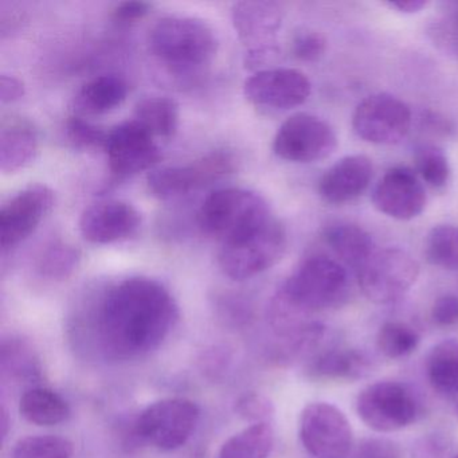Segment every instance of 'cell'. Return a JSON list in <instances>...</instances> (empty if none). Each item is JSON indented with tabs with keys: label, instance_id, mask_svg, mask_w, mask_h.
Returning a JSON list of instances; mask_svg holds the SVG:
<instances>
[{
	"label": "cell",
	"instance_id": "obj_1",
	"mask_svg": "<svg viewBox=\"0 0 458 458\" xmlns=\"http://www.w3.org/2000/svg\"><path fill=\"white\" fill-rule=\"evenodd\" d=\"M178 318L170 291L147 277L125 278L109 286L88 312L96 345L109 360H131L157 350Z\"/></svg>",
	"mask_w": 458,
	"mask_h": 458
},
{
	"label": "cell",
	"instance_id": "obj_2",
	"mask_svg": "<svg viewBox=\"0 0 458 458\" xmlns=\"http://www.w3.org/2000/svg\"><path fill=\"white\" fill-rule=\"evenodd\" d=\"M350 291L347 270L326 256L305 259L285 281L270 310L272 326L286 339L307 327L310 313L339 307Z\"/></svg>",
	"mask_w": 458,
	"mask_h": 458
},
{
	"label": "cell",
	"instance_id": "obj_3",
	"mask_svg": "<svg viewBox=\"0 0 458 458\" xmlns=\"http://www.w3.org/2000/svg\"><path fill=\"white\" fill-rule=\"evenodd\" d=\"M151 52L175 71L208 65L218 49V39L205 21L171 15L155 23L149 31Z\"/></svg>",
	"mask_w": 458,
	"mask_h": 458
},
{
	"label": "cell",
	"instance_id": "obj_4",
	"mask_svg": "<svg viewBox=\"0 0 458 458\" xmlns=\"http://www.w3.org/2000/svg\"><path fill=\"white\" fill-rule=\"evenodd\" d=\"M267 199L241 187L216 190L198 211V224L205 234L226 243L257 229L273 218Z\"/></svg>",
	"mask_w": 458,
	"mask_h": 458
},
{
	"label": "cell",
	"instance_id": "obj_5",
	"mask_svg": "<svg viewBox=\"0 0 458 458\" xmlns=\"http://www.w3.org/2000/svg\"><path fill=\"white\" fill-rule=\"evenodd\" d=\"M285 249V227L273 216L257 229L222 243L218 254L219 267L232 280H249L275 267Z\"/></svg>",
	"mask_w": 458,
	"mask_h": 458
},
{
	"label": "cell",
	"instance_id": "obj_6",
	"mask_svg": "<svg viewBox=\"0 0 458 458\" xmlns=\"http://www.w3.org/2000/svg\"><path fill=\"white\" fill-rule=\"evenodd\" d=\"M199 418V407L190 399H160L139 414L133 430L146 444L162 452H173L191 438Z\"/></svg>",
	"mask_w": 458,
	"mask_h": 458
},
{
	"label": "cell",
	"instance_id": "obj_7",
	"mask_svg": "<svg viewBox=\"0 0 458 458\" xmlns=\"http://www.w3.org/2000/svg\"><path fill=\"white\" fill-rule=\"evenodd\" d=\"M420 277V265L407 251L387 248L375 251L358 269L361 292L375 304L398 301Z\"/></svg>",
	"mask_w": 458,
	"mask_h": 458
},
{
	"label": "cell",
	"instance_id": "obj_8",
	"mask_svg": "<svg viewBox=\"0 0 458 458\" xmlns=\"http://www.w3.org/2000/svg\"><path fill=\"white\" fill-rule=\"evenodd\" d=\"M356 412L364 425L377 433H394L412 425L420 417L417 396L398 382L372 383L356 399Z\"/></svg>",
	"mask_w": 458,
	"mask_h": 458
},
{
	"label": "cell",
	"instance_id": "obj_9",
	"mask_svg": "<svg viewBox=\"0 0 458 458\" xmlns=\"http://www.w3.org/2000/svg\"><path fill=\"white\" fill-rule=\"evenodd\" d=\"M299 434L302 446L313 458H350L355 447L350 420L342 410L327 402L304 407Z\"/></svg>",
	"mask_w": 458,
	"mask_h": 458
},
{
	"label": "cell",
	"instance_id": "obj_10",
	"mask_svg": "<svg viewBox=\"0 0 458 458\" xmlns=\"http://www.w3.org/2000/svg\"><path fill=\"white\" fill-rule=\"evenodd\" d=\"M337 147L334 128L320 117L296 114L281 124L273 140V151L281 159L312 163L326 159Z\"/></svg>",
	"mask_w": 458,
	"mask_h": 458
},
{
	"label": "cell",
	"instance_id": "obj_11",
	"mask_svg": "<svg viewBox=\"0 0 458 458\" xmlns=\"http://www.w3.org/2000/svg\"><path fill=\"white\" fill-rule=\"evenodd\" d=\"M411 122V111L403 101L387 93H377L356 106L352 128L367 143L393 146L406 138Z\"/></svg>",
	"mask_w": 458,
	"mask_h": 458
},
{
	"label": "cell",
	"instance_id": "obj_12",
	"mask_svg": "<svg viewBox=\"0 0 458 458\" xmlns=\"http://www.w3.org/2000/svg\"><path fill=\"white\" fill-rule=\"evenodd\" d=\"M234 168L232 155L224 151L211 152L189 165H168L152 171L147 184L154 197L173 199L225 178Z\"/></svg>",
	"mask_w": 458,
	"mask_h": 458
},
{
	"label": "cell",
	"instance_id": "obj_13",
	"mask_svg": "<svg viewBox=\"0 0 458 458\" xmlns=\"http://www.w3.org/2000/svg\"><path fill=\"white\" fill-rule=\"evenodd\" d=\"M55 203V191L45 184H31L10 198L0 210V245L4 251L30 237Z\"/></svg>",
	"mask_w": 458,
	"mask_h": 458
},
{
	"label": "cell",
	"instance_id": "obj_14",
	"mask_svg": "<svg viewBox=\"0 0 458 458\" xmlns=\"http://www.w3.org/2000/svg\"><path fill=\"white\" fill-rule=\"evenodd\" d=\"M104 151L112 173L122 178L149 170L162 159L154 136L135 120L109 131Z\"/></svg>",
	"mask_w": 458,
	"mask_h": 458
},
{
	"label": "cell",
	"instance_id": "obj_15",
	"mask_svg": "<svg viewBox=\"0 0 458 458\" xmlns=\"http://www.w3.org/2000/svg\"><path fill=\"white\" fill-rule=\"evenodd\" d=\"M246 98L261 108L288 111L310 98L312 85L297 69L275 68L257 72L246 80Z\"/></svg>",
	"mask_w": 458,
	"mask_h": 458
},
{
	"label": "cell",
	"instance_id": "obj_16",
	"mask_svg": "<svg viewBox=\"0 0 458 458\" xmlns=\"http://www.w3.org/2000/svg\"><path fill=\"white\" fill-rule=\"evenodd\" d=\"M426 202V191L417 174L403 165L386 171L372 192L377 210L398 221L417 218L425 210Z\"/></svg>",
	"mask_w": 458,
	"mask_h": 458
},
{
	"label": "cell",
	"instance_id": "obj_17",
	"mask_svg": "<svg viewBox=\"0 0 458 458\" xmlns=\"http://www.w3.org/2000/svg\"><path fill=\"white\" fill-rule=\"evenodd\" d=\"M140 225V213L132 205L109 200L85 208L80 218V233L88 242L109 245L132 237Z\"/></svg>",
	"mask_w": 458,
	"mask_h": 458
},
{
	"label": "cell",
	"instance_id": "obj_18",
	"mask_svg": "<svg viewBox=\"0 0 458 458\" xmlns=\"http://www.w3.org/2000/svg\"><path fill=\"white\" fill-rule=\"evenodd\" d=\"M372 162L364 155L343 157L318 182V194L329 205H344L360 197L371 183Z\"/></svg>",
	"mask_w": 458,
	"mask_h": 458
},
{
	"label": "cell",
	"instance_id": "obj_19",
	"mask_svg": "<svg viewBox=\"0 0 458 458\" xmlns=\"http://www.w3.org/2000/svg\"><path fill=\"white\" fill-rule=\"evenodd\" d=\"M233 25L241 41L254 50L275 49L273 38L283 21L280 7L272 2H240L232 10Z\"/></svg>",
	"mask_w": 458,
	"mask_h": 458
},
{
	"label": "cell",
	"instance_id": "obj_20",
	"mask_svg": "<svg viewBox=\"0 0 458 458\" xmlns=\"http://www.w3.org/2000/svg\"><path fill=\"white\" fill-rule=\"evenodd\" d=\"M38 154L36 128L25 119L7 120L0 130V170L17 173L30 165Z\"/></svg>",
	"mask_w": 458,
	"mask_h": 458
},
{
	"label": "cell",
	"instance_id": "obj_21",
	"mask_svg": "<svg viewBox=\"0 0 458 458\" xmlns=\"http://www.w3.org/2000/svg\"><path fill=\"white\" fill-rule=\"evenodd\" d=\"M372 361L356 350L332 348L318 353L310 363V377L323 380H358L369 377Z\"/></svg>",
	"mask_w": 458,
	"mask_h": 458
},
{
	"label": "cell",
	"instance_id": "obj_22",
	"mask_svg": "<svg viewBox=\"0 0 458 458\" xmlns=\"http://www.w3.org/2000/svg\"><path fill=\"white\" fill-rule=\"evenodd\" d=\"M128 85L116 74H103L84 85L76 98L77 112L81 114H103L124 103Z\"/></svg>",
	"mask_w": 458,
	"mask_h": 458
},
{
	"label": "cell",
	"instance_id": "obj_23",
	"mask_svg": "<svg viewBox=\"0 0 458 458\" xmlns=\"http://www.w3.org/2000/svg\"><path fill=\"white\" fill-rule=\"evenodd\" d=\"M323 237L335 254L356 270L375 253L371 235L356 225H331L324 230Z\"/></svg>",
	"mask_w": 458,
	"mask_h": 458
},
{
	"label": "cell",
	"instance_id": "obj_24",
	"mask_svg": "<svg viewBox=\"0 0 458 458\" xmlns=\"http://www.w3.org/2000/svg\"><path fill=\"white\" fill-rule=\"evenodd\" d=\"M20 412L28 422L38 426H55L71 417L68 402L47 387H30L20 401Z\"/></svg>",
	"mask_w": 458,
	"mask_h": 458
},
{
	"label": "cell",
	"instance_id": "obj_25",
	"mask_svg": "<svg viewBox=\"0 0 458 458\" xmlns=\"http://www.w3.org/2000/svg\"><path fill=\"white\" fill-rule=\"evenodd\" d=\"M428 383L444 398L458 396V340L438 343L426 363Z\"/></svg>",
	"mask_w": 458,
	"mask_h": 458
},
{
	"label": "cell",
	"instance_id": "obj_26",
	"mask_svg": "<svg viewBox=\"0 0 458 458\" xmlns=\"http://www.w3.org/2000/svg\"><path fill=\"white\" fill-rule=\"evenodd\" d=\"M0 369L14 383H33L39 379L41 366L30 343L22 337L4 339L0 347Z\"/></svg>",
	"mask_w": 458,
	"mask_h": 458
},
{
	"label": "cell",
	"instance_id": "obj_27",
	"mask_svg": "<svg viewBox=\"0 0 458 458\" xmlns=\"http://www.w3.org/2000/svg\"><path fill=\"white\" fill-rule=\"evenodd\" d=\"M135 122L154 138H173L179 127V106L170 98H147L136 106Z\"/></svg>",
	"mask_w": 458,
	"mask_h": 458
},
{
	"label": "cell",
	"instance_id": "obj_28",
	"mask_svg": "<svg viewBox=\"0 0 458 458\" xmlns=\"http://www.w3.org/2000/svg\"><path fill=\"white\" fill-rule=\"evenodd\" d=\"M275 444L270 423H253L230 437L219 450L218 458H269Z\"/></svg>",
	"mask_w": 458,
	"mask_h": 458
},
{
	"label": "cell",
	"instance_id": "obj_29",
	"mask_svg": "<svg viewBox=\"0 0 458 458\" xmlns=\"http://www.w3.org/2000/svg\"><path fill=\"white\" fill-rule=\"evenodd\" d=\"M425 254L434 267L458 270V226L438 225L426 238Z\"/></svg>",
	"mask_w": 458,
	"mask_h": 458
},
{
	"label": "cell",
	"instance_id": "obj_30",
	"mask_svg": "<svg viewBox=\"0 0 458 458\" xmlns=\"http://www.w3.org/2000/svg\"><path fill=\"white\" fill-rule=\"evenodd\" d=\"M420 342V334L411 326L401 321L383 324L377 335V350L388 359H402L411 355Z\"/></svg>",
	"mask_w": 458,
	"mask_h": 458
},
{
	"label": "cell",
	"instance_id": "obj_31",
	"mask_svg": "<svg viewBox=\"0 0 458 458\" xmlns=\"http://www.w3.org/2000/svg\"><path fill=\"white\" fill-rule=\"evenodd\" d=\"M81 254L79 249L68 243L57 242L47 246L37 262V270L42 277L64 281L73 275L79 267Z\"/></svg>",
	"mask_w": 458,
	"mask_h": 458
},
{
	"label": "cell",
	"instance_id": "obj_32",
	"mask_svg": "<svg viewBox=\"0 0 458 458\" xmlns=\"http://www.w3.org/2000/svg\"><path fill=\"white\" fill-rule=\"evenodd\" d=\"M415 170L431 189L442 190L449 183V160L439 147L431 144L420 147L415 152Z\"/></svg>",
	"mask_w": 458,
	"mask_h": 458
},
{
	"label": "cell",
	"instance_id": "obj_33",
	"mask_svg": "<svg viewBox=\"0 0 458 458\" xmlns=\"http://www.w3.org/2000/svg\"><path fill=\"white\" fill-rule=\"evenodd\" d=\"M73 444L58 436H30L20 439L13 458H73Z\"/></svg>",
	"mask_w": 458,
	"mask_h": 458
},
{
	"label": "cell",
	"instance_id": "obj_34",
	"mask_svg": "<svg viewBox=\"0 0 458 458\" xmlns=\"http://www.w3.org/2000/svg\"><path fill=\"white\" fill-rule=\"evenodd\" d=\"M428 33L444 55L458 58V2L446 4L441 15L428 25Z\"/></svg>",
	"mask_w": 458,
	"mask_h": 458
},
{
	"label": "cell",
	"instance_id": "obj_35",
	"mask_svg": "<svg viewBox=\"0 0 458 458\" xmlns=\"http://www.w3.org/2000/svg\"><path fill=\"white\" fill-rule=\"evenodd\" d=\"M66 131L72 143L80 148H106L108 132L96 127L92 123L85 122L82 117H71L66 125Z\"/></svg>",
	"mask_w": 458,
	"mask_h": 458
},
{
	"label": "cell",
	"instance_id": "obj_36",
	"mask_svg": "<svg viewBox=\"0 0 458 458\" xmlns=\"http://www.w3.org/2000/svg\"><path fill=\"white\" fill-rule=\"evenodd\" d=\"M327 52V39L313 30H301L292 39V53L302 63H316Z\"/></svg>",
	"mask_w": 458,
	"mask_h": 458
},
{
	"label": "cell",
	"instance_id": "obj_37",
	"mask_svg": "<svg viewBox=\"0 0 458 458\" xmlns=\"http://www.w3.org/2000/svg\"><path fill=\"white\" fill-rule=\"evenodd\" d=\"M235 412L243 420L253 423H270L273 409L272 402L262 394L249 393L235 402Z\"/></svg>",
	"mask_w": 458,
	"mask_h": 458
},
{
	"label": "cell",
	"instance_id": "obj_38",
	"mask_svg": "<svg viewBox=\"0 0 458 458\" xmlns=\"http://www.w3.org/2000/svg\"><path fill=\"white\" fill-rule=\"evenodd\" d=\"M350 458H402V452L390 439L367 438L355 445Z\"/></svg>",
	"mask_w": 458,
	"mask_h": 458
},
{
	"label": "cell",
	"instance_id": "obj_39",
	"mask_svg": "<svg viewBox=\"0 0 458 458\" xmlns=\"http://www.w3.org/2000/svg\"><path fill=\"white\" fill-rule=\"evenodd\" d=\"M431 318L439 327H450L458 323V297L447 294L437 299L431 308Z\"/></svg>",
	"mask_w": 458,
	"mask_h": 458
},
{
	"label": "cell",
	"instance_id": "obj_40",
	"mask_svg": "<svg viewBox=\"0 0 458 458\" xmlns=\"http://www.w3.org/2000/svg\"><path fill=\"white\" fill-rule=\"evenodd\" d=\"M151 4H146V2H124L116 6L112 18L119 25H132V23L143 20L151 12Z\"/></svg>",
	"mask_w": 458,
	"mask_h": 458
},
{
	"label": "cell",
	"instance_id": "obj_41",
	"mask_svg": "<svg viewBox=\"0 0 458 458\" xmlns=\"http://www.w3.org/2000/svg\"><path fill=\"white\" fill-rule=\"evenodd\" d=\"M25 96V85L14 76L0 77V101L4 104H12L20 101Z\"/></svg>",
	"mask_w": 458,
	"mask_h": 458
},
{
	"label": "cell",
	"instance_id": "obj_42",
	"mask_svg": "<svg viewBox=\"0 0 458 458\" xmlns=\"http://www.w3.org/2000/svg\"><path fill=\"white\" fill-rule=\"evenodd\" d=\"M386 4L402 14H417L428 6V2L426 0H394Z\"/></svg>",
	"mask_w": 458,
	"mask_h": 458
},
{
	"label": "cell",
	"instance_id": "obj_43",
	"mask_svg": "<svg viewBox=\"0 0 458 458\" xmlns=\"http://www.w3.org/2000/svg\"><path fill=\"white\" fill-rule=\"evenodd\" d=\"M0 425H2V437H4V439L7 437V431H9V415H7L6 409L4 407H2V410H0Z\"/></svg>",
	"mask_w": 458,
	"mask_h": 458
},
{
	"label": "cell",
	"instance_id": "obj_44",
	"mask_svg": "<svg viewBox=\"0 0 458 458\" xmlns=\"http://www.w3.org/2000/svg\"><path fill=\"white\" fill-rule=\"evenodd\" d=\"M455 412H457V417H458V404H457V409H455Z\"/></svg>",
	"mask_w": 458,
	"mask_h": 458
},
{
	"label": "cell",
	"instance_id": "obj_45",
	"mask_svg": "<svg viewBox=\"0 0 458 458\" xmlns=\"http://www.w3.org/2000/svg\"><path fill=\"white\" fill-rule=\"evenodd\" d=\"M453 458H458V455H455V457H453Z\"/></svg>",
	"mask_w": 458,
	"mask_h": 458
}]
</instances>
